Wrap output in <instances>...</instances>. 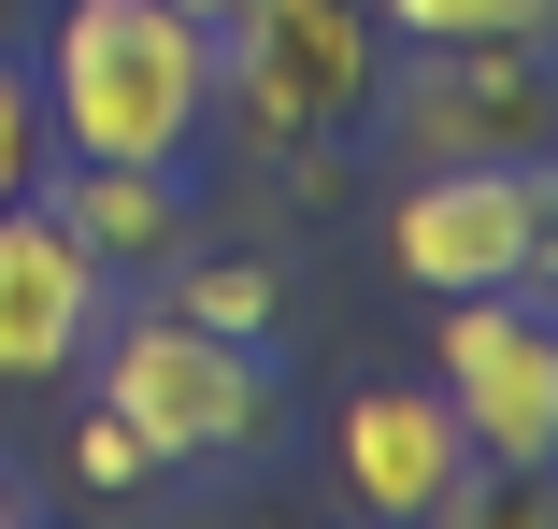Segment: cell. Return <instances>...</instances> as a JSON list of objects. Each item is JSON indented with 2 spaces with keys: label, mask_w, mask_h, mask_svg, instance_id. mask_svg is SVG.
<instances>
[{
  "label": "cell",
  "mask_w": 558,
  "mask_h": 529,
  "mask_svg": "<svg viewBox=\"0 0 558 529\" xmlns=\"http://www.w3.org/2000/svg\"><path fill=\"white\" fill-rule=\"evenodd\" d=\"M215 130V15L186 0H72L44 44L58 158H186Z\"/></svg>",
  "instance_id": "obj_1"
},
{
  "label": "cell",
  "mask_w": 558,
  "mask_h": 529,
  "mask_svg": "<svg viewBox=\"0 0 558 529\" xmlns=\"http://www.w3.org/2000/svg\"><path fill=\"white\" fill-rule=\"evenodd\" d=\"M86 372H100V415H130V444L158 472H201V458H244L272 430V358L244 330H201V315H100L86 330Z\"/></svg>",
  "instance_id": "obj_2"
},
{
  "label": "cell",
  "mask_w": 558,
  "mask_h": 529,
  "mask_svg": "<svg viewBox=\"0 0 558 529\" xmlns=\"http://www.w3.org/2000/svg\"><path fill=\"white\" fill-rule=\"evenodd\" d=\"M373 86L359 0H215V115H244V144H329Z\"/></svg>",
  "instance_id": "obj_3"
},
{
  "label": "cell",
  "mask_w": 558,
  "mask_h": 529,
  "mask_svg": "<svg viewBox=\"0 0 558 529\" xmlns=\"http://www.w3.org/2000/svg\"><path fill=\"white\" fill-rule=\"evenodd\" d=\"M429 386L459 401L473 458H501V472L558 458V344H544L530 286H459V300H444L429 315Z\"/></svg>",
  "instance_id": "obj_4"
},
{
  "label": "cell",
  "mask_w": 558,
  "mask_h": 529,
  "mask_svg": "<svg viewBox=\"0 0 558 529\" xmlns=\"http://www.w3.org/2000/svg\"><path fill=\"white\" fill-rule=\"evenodd\" d=\"M387 258L459 300V286H544V172L530 158H415L401 216H387Z\"/></svg>",
  "instance_id": "obj_5"
},
{
  "label": "cell",
  "mask_w": 558,
  "mask_h": 529,
  "mask_svg": "<svg viewBox=\"0 0 558 529\" xmlns=\"http://www.w3.org/2000/svg\"><path fill=\"white\" fill-rule=\"evenodd\" d=\"M329 472H344V501L359 515H473L487 487V458H473V430H459V401L444 386H359L344 415H329Z\"/></svg>",
  "instance_id": "obj_6"
},
{
  "label": "cell",
  "mask_w": 558,
  "mask_h": 529,
  "mask_svg": "<svg viewBox=\"0 0 558 529\" xmlns=\"http://www.w3.org/2000/svg\"><path fill=\"white\" fill-rule=\"evenodd\" d=\"M86 330H100V258L29 200H0V386H58L86 372Z\"/></svg>",
  "instance_id": "obj_7"
},
{
  "label": "cell",
  "mask_w": 558,
  "mask_h": 529,
  "mask_svg": "<svg viewBox=\"0 0 558 529\" xmlns=\"http://www.w3.org/2000/svg\"><path fill=\"white\" fill-rule=\"evenodd\" d=\"M387 115H401L415 158H530L544 144V72H530V44H429V72L387 100Z\"/></svg>",
  "instance_id": "obj_8"
},
{
  "label": "cell",
  "mask_w": 558,
  "mask_h": 529,
  "mask_svg": "<svg viewBox=\"0 0 558 529\" xmlns=\"http://www.w3.org/2000/svg\"><path fill=\"white\" fill-rule=\"evenodd\" d=\"M44 216L116 272V258H172L186 244V158H72V186H44Z\"/></svg>",
  "instance_id": "obj_9"
},
{
  "label": "cell",
  "mask_w": 558,
  "mask_h": 529,
  "mask_svg": "<svg viewBox=\"0 0 558 529\" xmlns=\"http://www.w3.org/2000/svg\"><path fill=\"white\" fill-rule=\"evenodd\" d=\"M401 44H544V0H373Z\"/></svg>",
  "instance_id": "obj_10"
},
{
  "label": "cell",
  "mask_w": 558,
  "mask_h": 529,
  "mask_svg": "<svg viewBox=\"0 0 558 529\" xmlns=\"http://www.w3.org/2000/svg\"><path fill=\"white\" fill-rule=\"evenodd\" d=\"M172 315H201V330H244V344H258V330H272V272H258V258H201Z\"/></svg>",
  "instance_id": "obj_11"
},
{
  "label": "cell",
  "mask_w": 558,
  "mask_h": 529,
  "mask_svg": "<svg viewBox=\"0 0 558 529\" xmlns=\"http://www.w3.org/2000/svg\"><path fill=\"white\" fill-rule=\"evenodd\" d=\"M44 158H58V144H44V86L0 72V200H29V186H44Z\"/></svg>",
  "instance_id": "obj_12"
},
{
  "label": "cell",
  "mask_w": 558,
  "mask_h": 529,
  "mask_svg": "<svg viewBox=\"0 0 558 529\" xmlns=\"http://www.w3.org/2000/svg\"><path fill=\"white\" fill-rule=\"evenodd\" d=\"M158 458L130 444V415H86V430H72V487H144Z\"/></svg>",
  "instance_id": "obj_13"
},
{
  "label": "cell",
  "mask_w": 558,
  "mask_h": 529,
  "mask_svg": "<svg viewBox=\"0 0 558 529\" xmlns=\"http://www.w3.org/2000/svg\"><path fill=\"white\" fill-rule=\"evenodd\" d=\"M0 29H15V0H0Z\"/></svg>",
  "instance_id": "obj_14"
},
{
  "label": "cell",
  "mask_w": 558,
  "mask_h": 529,
  "mask_svg": "<svg viewBox=\"0 0 558 529\" xmlns=\"http://www.w3.org/2000/svg\"><path fill=\"white\" fill-rule=\"evenodd\" d=\"M0 515H15V487H0Z\"/></svg>",
  "instance_id": "obj_15"
},
{
  "label": "cell",
  "mask_w": 558,
  "mask_h": 529,
  "mask_svg": "<svg viewBox=\"0 0 558 529\" xmlns=\"http://www.w3.org/2000/svg\"><path fill=\"white\" fill-rule=\"evenodd\" d=\"M186 15H215V0H186Z\"/></svg>",
  "instance_id": "obj_16"
}]
</instances>
